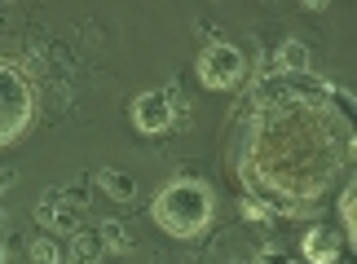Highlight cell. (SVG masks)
Segmentation results:
<instances>
[{
    "mask_svg": "<svg viewBox=\"0 0 357 264\" xmlns=\"http://www.w3.org/2000/svg\"><path fill=\"white\" fill-rule=\"evenodd\" d=\"M212 212H216V199L203 180H172L155 199V220L172 238H195V233H203L212 225Z\"/></svg>",
    "mask_w": 357,
    "mask_h": 264,
    "instance_id": "1",
    "label": "cell"
},
{
    "mask_svg": "<svg viewBox=\"0 0 357 264\" xmlns=\"http://www.w3.org/2000/svg\"><path fill=\"white\" fill-rule=\"evenodd\" d=\"M31 110H36L31 84L22 79L18 66H5V62H0V150L13 146L22 137V128L31 123Z\"/></svg>",
    "mask_w": 357,
    "mask_h": 264,
    "instance_id": "2",
    "label": "cell"
},
{
    "mask_svg": "<svg viewBox=\"0 0 357 264\" xmlns=\"http://www.w3.org/2000/svg\"><path fill=\"white\" fill-rule=\"evenodd\" d=\"M243 71H247V62L234 45H208L199 53V79L208 88H234Z\"/></svg>",
    "mask_w": 357,
    "mask_h": 264,
    "instance_id": "3",
    "label": "cell"
},
{
    "mask_svg": "<svg viewBox=\"0 0 357 264\" xmlns=\"http://www.w3.org/2000/svg\"><path fill=\"white\" fill-rule=\"evenodd\" d=\"M132 123L142 132H163L172 123V97L168 93H142L132 102Z\"/></svg>",
    "mask_w": 357,
    "mask_h": 264,
    "instance_id": "4",
    "label": "cell"
},
{
    "mask_svg": "<svg viewBox=\"0 0 357 264\" xmlns=\"http://www.w3.org/2000/svg\"><path fill=\"white\" fill-rule=\"evenodd\" d=\"M335 256H340V233H335V229H309V233H305V260L331 264Z\"/></svg>",
    "mask_w": 357,
    "mask_h": 264,
    "instance_id": "5",
    "label": "cell"
},
{
    "mask_svg": "<svg viewBox=\"0 0 357 264\" xmlns=\"http://www.w3.org/2000/svg\"><path fill=\"white\" fill-rule=\"evenodd\" d=\"M40 220L53 229H75V207H66V194H53L40 203Z\"/></svg>",
    "mask_w": 357,
    "mask_h": 264,
    "instance_id": "6",
    "label": "cell"
},
{
    "mask_svg": "<svg viewBox=\"0 0 357 264\" xmlns=\"http://www.w3.org/2000/svg\"><path fill=\"white\" fill-rule=\"evenodd\" d=\"M278 71L282 75H305L309 71V49L300 45V40H287L278 49Z\"/></svg>",
    "mask_w": 357,
    "mask_h": 264,
    "instance_id": "7",
    "label": "cell"
},
{
    "mask_svg": "<svg viewBox=\"0 0 357 264\" xmlns=\"http://www.w3.org/2000/svg\"><path fill=\"white\" fill-rule=\"evenodd\" d=\"M98 180H102V189L111 194V199H119V203H128V199H132V180L123 176V172H102Z\"/></svg>",
    "mask_w": 357,
    "mask_h": 264,
    "instance_id": "8",
    "label": "cell"
},
{
    "mask_svg": "<svg viewBox=\"0 0 357 264\" xmlns=\"http://www.w3.org/2000/svg\"><path fill=\"white\" fill-rule=\"evenodd\" d=\"M340 212H344V225H349V242L357 238V220H353V185L344 189V199H340Z\"/></svg>",
    "mask_w": 357,
    "mask_h": 264,
    "instance_id": "9",
    "label": "cell"
},
{
    "mask_svg": "<svg viewBox=\"0 0 357 264\" xmlns=\"http://www.w3.org/2000/svg\"><path fill=\"white\" fill-rule=\"evenodd\" d=\"M31 256H36V264H58V247H53V242H36Z\"/></svg>",
    "mask_w": 357,
    "mask_h": 264,
    "instance_id": "10",
    "label": "cell"
},
{
    "mask_svg": "<svg viewBox=\"0 0 357 264\" xmlns=\"http://www.w3.org/2000/svg\"><path fill=\"white\" fill-rule=\"evenodd\" d=\"M102 238L111 242V247H123V242H128V238H123V229H119V225H106V229H102Z\"/></svg>",
    "mask_w": 357,
    "mask_h": 264,
    "instance_id": "11",
    "label": "cell"
},
{
    "mask_svg": "<svg viewBox=\"0 0 357 264\" xmlns=\"http://www.w3.org/2000/svg\"><path fill=\"white\" fill-rule=\"evenodd\" d=\"M260 264H291V260L278 256V251H265V256H260Z\"/></svg>",
    "mask_w": 357,
    "mask_h": 264,
    "instance_id": "12",
    "label": "cell"
},
{
    "mask_svg": "<svg viewBox=\"0 0 357 264\" xmlns=\"http://www.w3.org/2000/svg\"><path fill=\"white\" fill-rule=\"evenodd\" d=\"M0 264H5V242H0Z\"/></svg>",
    "mask_w": 357,
    "mask_h": 264,
    "instance_id": "13",
    "label": "cell"
}]
</instances>
